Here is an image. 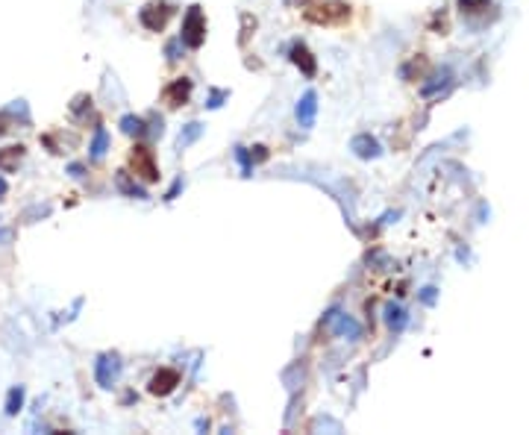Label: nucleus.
<instances>
[{"instance_id": "nucleus-1", "label": "nucleus", "mask_w": 529, "mask_h": 435, "mask_svg": "<svg viewBox=\"0 0 529 435\" xmlns=\"http://www.w3.org/2000/svg\"><path fill=\"white\" fill-rule=\"evenodd\" d=\"M180 41L185 47H203L206 41V18H203V9L200 6H189V12L183 18V30H180Z\"/></svg>"}, {"instance_id": "nucleus-2", "label": "nucleus", "mask_w": 529, "mask_h": 435, "mask_svg": "<svg viewBox=\"0 0 529 435\" xmlns=\"http://www.w3.org/2000/svg\"><path fill=\"white\" fill-rule=\"evenodd\" d=\"M121 374H124V362H121L118 353H101L94 359V379L101 388H112L118 385Z\"/></svg>"}, {"instance_id": "nucleus-3", "label": "nucleus", "mask_w": 529, "mask_h": 435, "mask_svg": "<svg viewBox=\"0 0 529 435\" xmlns=\"http://www.w3.org/2000/svg\"><path fill=\"white\" fill-rule=\"evenodd\" d=\"M347 18H350V6L341 3V0H326L321 6L306 9V21H312V24H341Z\"/></svg>"}, {"instance_id": "nucleus-4", "label": "nucleus", "mask_w": 529, "mask_h": 435, "mask_svg": "<svg viewBox=\"0 0 529 435\" xmlns=\"http://www.w3.org/2000/svg\"><path fill=\"white\" fill-rule=\"evenodd\" d=\"M129 165L136 171V177H141L145 182H156L159 180V168H156V159H153V150L145 145H136L129 153Z\"/></svg>"}, {"instance_id": "nucleus-5", "label": "nucleus", "mask_w": 529, "mask_h": 435, "mask_svg": "<svg viewBox=\"0 0 529 435\" xmlns=\"http://www.w3.org/2000/svg\"><path fill=\"white\" fill-rule=\"evenodd\" d=\"M174 15V9L165 3V0H150V3L141 6V12H138V21L145 24L150 32H162L165 24H168V18Z\"/></svg>"}, {"instance_id": "nucleus-6", "label": "nucleus", "mask_w": 529, "mask_h": 435, "mask_svg": "<svg viewBox=\"0 0 529 435\" xmlns=\"http://www.w3.org/2000/svg\"><path fill=\"white\" fill-rule=\"evenodd\" d=\"M324 323H326V330H329V332L338 335V339H350V341L362 339V323H359L356 318H350V315L338 312V309L329 312Z\"/></svg>"}, {"instance_id": "nucleus-7", "label": "nucleus", "mask_w": 529, "mask_h": 435, "mask_svg": "<svg viewBox=\"0 0 529 435\" xmlns=\"http://www.w3.org/2000/svg\"><path fill=\"white\" fill-rule=\"evenodd\" d=\"M176 385H180V374H176L174 368H159V371L150 376L147 391L153 397H168V394L176 391Z\"/></svg>"}, {"instance_id": "nucleus-8", "label": "nucleus", "mask_w": 529, "mask_h": 435, "mask_svg": "<svg viewBox=\"0 0 529 435\" xmlns=\"http://www.w3.org/2000/svg\"><path fill=\"white\" fill-rule=\"evenodd\" d=\"M315 118H318V94L309 89L300 100H297V124L303 129H309V127H315Z\"/></svg>"}, {"instance_id": "nucleus-9", "label": "nucleus", "mask_w": 529, "mask_h": 435, "mask_svg": "<svg viewBox=\"0 0 529 435\" xmlns=\"http://www.w3.org/2000/svg\"><path fill=\"white\" fill-rule=\"evenodd\" d=\"M191 89H194V83L189 77H180V80H174L168 89H165V100H168L171 106H183V103H189Z\"/></svg>"}, {"instance_id": "nucleus-10", "label": "nucleus", "mask_w": 529, "mask_h": 435, "mask_svg": "<svg viewBox=\"0 0 529 435\" xmlns=\"http://www.w3.org/2000/svg\"><path fill=\"white\" fill-rule=\"evenodd\" d=\"M289 59L297 65V68H300L303 77H315V74H318V62H315L312 53H309L306 45H294V47L289 50Z\"/></svg>"}, {"instance_id": "nucleus-11", "label": "nucleus", "mask_w": 529, "mask_h": 435, "mask_svg": "<svg viewBox=\"0 0 529 435\" xmlns=\"http://www.w3.org/2000/svg\"><path fill=\"white\" fill-rule=\"evenodd\" d=\"M350 150L356 153L359 159H377L382 153V147H380V141L373 138V136H356L350 141Z\"/></svg>"}, {"instance_id": "nucleus-12", "label": "nucleus", "mask_w": 529, "mask_h": 435, "mask_svg": "<svg viewBox=\"0 0 529 435\" xmlns=\"http://www.w3.org/2000/svg\"><path fill=\"white\" fill-rule=\"evenodd\" d=\"M203 124L200 121H191V124H185L183 129H180V136H176V150H185V147H191L197 138L203 136Z\"/></svg>"}, {"instance_id": "nucleus-13", "label": "nucleus", "mask_w": 529, "mask_h": 435, "mask_svg": "<svg viewBox=\"0 0 529 435\" xmlns=\"http://www.w3.org/2000/svg\"><path fill=\"white\" fill-rule=\"evenodd\" d=\"M24 397H27L24 385H12V388H9V394H6V406H3L9 418H15L18 412H21V406H24Z\"/></svg>"}, {"instance_id": "nucleus-14", "label": "nucleus", "mask_w": 529, "mask_h": 435, "mask_svg": "<svg viewBox=\"0 0 529 435\" xmlns=\"http://www.w3.org/2000/svg\"><path fill=\"white\" fill-rule=\"evenodd\" d=\"M88 150H92V159H103V156H106V150H109V133H106V127H97V129H94V138H92V145H88Z\"/></svg>"}, {"instance_id": "nucleus-15", "label": "nucleus", "mask_w": 529, "mask_h": 435, "mask_svg": "<svg viewBox=\"0 0 529 435\" xmlns=\"http://www.w3.org/2000/svg\"><path fill=\"white\" fill-rule=\"evenodd\" d=\"M21 156H24V147H21V145L3 147V150H0V171H12L21 162Z\"/></svg>"}, {"instance_id": "nucleus-16", "label": "nucleus", "mask_w": 529, "mask_h": 435, "mask_svg": "<svg viewBox=\"0 0 529 435\" xmlns=\"http://www.w3.org/2000/svg\"><path fill=\"white\" fill-rule=\"evenodd\" d=\"M121 133L127 136H145V121L138 115H124L121 118Z\"/></svg>"}, {"instance_id": "nucleus-17", "label": "nucleus", "mask_w": 529, "mask_h": 435, "mask_svg": "<svg viewBox=\"0 0 529 435\" xmlns=\"http://www.w3.org/2000/svg\"><path fill=\"white\" fill-rule=\"evenodd\" d=\"M118 189H121V191H127V194H132V198H138V200H147V191H145V189H138L136 182H129L127 173H121V177H118Z\"/></svg>"}, {"instance_id": "nucleus-18", "label": "nucleus", "mask_w": 529, "mask_h": 435, "mask_svg": "<svg viewBox=\"0 0 529 435\" xmlns=\"http://www.w3.org/2000/svg\"><path fill=\"white\" fill-rule=\"evenodd\" d=\"M236 159L241 162L245 177H250V173H253V153H247V147H236Z\"/></svg>"}, {"instance_id": "nucleus-19", "label": "nucleus", "mask_w": 529, "mask_h": 435, "mask_svg": "<svg viewBox=\"0 0 529 435\" xmlns=\"http://www.w3.org/2000/svg\"><path fill=\"white\" fill-rule=\"evenodd\" d=\"M388 326L391 330H403L406 326V312L397 309V306H388Z\"/></svg>"}, {"instance_id": "nucleus-20", "label": "nucleus", "mask_w": 529, "mask_h": 435, "mask_svg": "<svg viewBox=\"0 0 529 435\" xmlns=\"http://www.w3.org/2000/svg\"><path fill=\"white\" fill-rule=\"evenodd\" d=\"M229 97V92H224V89H212L209 92V97H206V109H218L220 103H224Z\"/></svg>"}, {"instance_id": "nucleus-21", "label": "nucleus", "mask_w": 529, "mask_h": 435, "mask_svg": "<svg viewBox=\"0 0 529 435\" xmlns=\"http://www.w3.org/2000/svg\"><path fill=\"white\" fill-rule=\"evenodd\" d=\"M180 189H183V180H176V182H174V189L168 191V200H174L176 194H180Z\"/></svg>"}, {"instance_id": "nucleus-22", "label": "nucleus", "mask_w": 529, "mask_h": 435, "mask_svg": "<svg viewBox=\"0 0 529 435\" xmlns=\"http://www.w3.org/2000/svg\"><path fill=\"white\" fill-rule=\"evenodd\" d=\"M6 194H9V186H6V180L0 177V200H6Z\"/></svg>"}, {"instance_id": "nucleus-23", "label": "nucleus", "mask_w": 529, "mask_h": 435, "mask_svg": "<svg viewBox=\"0 0 529 435\" xmlns=\"http://www.w3.org/2000/svg\"><path fill=\"white\" fill-rule=\"evenodd\" d=\"M9 235H12V233H9V230H6V226H3V224H0V244H3V242H9Z\"/></svg>"}, {"instance_id": "nucleus-24", "label": "nucleus", "mask_w": 529, "mask_h": 435, "mask_svg": "<svg viewBox=\"0 0 529 435\" xmlns=\"http://www.w3.org/2000/svg\"><path fill=\"white\" fill-rule=\"evenodd\" d=\"M68 171H71V177H76V180H80V177H83V165H71Z\"/></svg>"}, {"instance_id": "nucleus-25", "label": "nucleus", "mask_w": 529, "mask_h": 435, "mask_svg": "<svg viewBox=\"0 0 529 435\" xmlns=\"http://www.w3.org/2000/svg\"><path fill=\"white\" fill-rule=\"evenodd\" d=\"M433 291H435V288H426V291H424V303H433V300H435Z\"/></svg>"}, {"instance_id": "nucleus-26", "label": "nucleus", "mask_w": 529, "mask_h": 435, "mask_svg": "<svg viewBox=\"0 0 529 435\" xmlns=\"http://www.w3.org/2000/svg\"><path fill=\"white\" fill-rule=\"evenodd\" d=\"M6 129H9V121H6V115H0V136H3Z\"/></svg>"}]
</instances>
